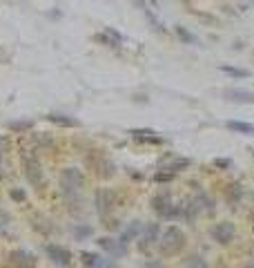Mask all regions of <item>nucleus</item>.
Listing matches in <instances>:
<instances>
[{"instance_id":"obj_4","label":"nucleus","mask_w":254,"mask_h":268,"mask_svg":"<svg viewBox=\"0 0 254 268\" xmlns=\"http://www.w3.org/2000/svg\"><path fill=\"white\" fill-rule=\"evenodd\" d=\"M22 170H25V176H27V181L32 184L34 188H40L42 186V166L40 161L36 159L34 154H27L22 159Z\"/></svg>"},{"instance_id":"obj_16","label":"nucleus","mask_w":254,"mask_h":268,"mask_svg":"<svg viewBox=\"0 0 254 268\" xmlns=\"http://www.w3.org/2000/svg\"><path fill=\"white\" fill-rule=\"evenodd\" d=\"M47 119L52 121V123H56V125H65V127H76L78 125V121H74L70 117H63V114H49Z\"/></svg>"},{"instance_id":"obj_15","label":"nucleus","mask_w":254,"mask_h":268,"mask_svg":"<svg viewBox=\"0 0 254 268\" xmlns=\"http://www.w3.org/2000/svg\"><path fill=\"white\" fill-rule=\"evenodd\" d=\"M227 127L234 130V132L247 134V137H252V134H254V125L252 123H245V121H227Z\"/></svg>"},{"instance_id":"obj_21","label":"nucleus","mask_w":254,"mask_h":268,"mask_svg":"<svg viewBox=\"0 0 254 268\" xmlns=\"http://www.w3.org/2000/svg\"><path fill=\"white\" fill-rule=\"evenodd\" d=\"M174 32H176L178 36H181V40H185V42H196V38H194V36H192V34L188 32V29H185V27H181V25H178V27H174Z\"/></svg>"},{"instance_id":"obj_14","label":"nucleus","mask_w":254,"mask_h":268,"mask_svg":"<svg viewBox=\"0 0 254 268\" xmlns=\"http://www.w3.org/2000/svg\"><path fill=\"white\" fill-rule=\"evenodd\" d=\"M80 259H83V266L85 268H105V261L98 257L96 253H80Z\"/></svg>"},{"instance_id":"obj_22","label":"nucleus","mask_w":254,"mask_h":268,"mask_svg":"<svg viewBox=\"0 0 254 268\" xmlns=\"http://www.w3.org/2000/svg\"><path fill=\"white\" fill-rule=\"evenodd\" d=\"M176 174H172V172H167V170H163V172H156L154 174V181H158V184H167V181H172Z\"/></svg>"},{"instance_id":"obj_18","label":"nucleus","mask_w":254,"mask_h":268,"mask_svg":"<svg viewBox=\"0 0 254 268\" xmlns=\"http://www.w3.org/2000/svg\"><path fill=\"white\" fill-rule=\"evenodd\" d=\"M241 194H243L241 186H239V184H232L230 188H227V192H225V199L230 201V204H237V201L241 199Z\"/></svg>"},{"instance_id":"obj_11","label":"nucleus","mask_w":254,"mask_h":268,"mask_svg":"<svg viewBox=\"0 0 254 268\" xmlns=\"http://www.w3.org/2000/svg\"><path fill=\"white\" fill-rule=\"evenodd\" d=\"M225 99L234 101V103H254V94L241 87H230V90H225Z\"/></svg>"},{"instance_id":"obj_24","label":"nucleus","mask_w":254,"mask_h":268,"mask_svg":"<svg viewBox=\"0 0 254 268\" xmlns=\"http://www.w3.org/2000/svg\"><path fill=\"white\" fill-rule=\"evenodd\" d=\"M9 197L14 199V201H18V204H20V201H25V192H22V190H18V188H14V190L9 192Z\"/></svg>"},{"instance_id":"obj_29","label":"nucleus","mask_w":254,"mask_h":268,"mask_svg":"<svg viewBox=\"0 0 254 268\" xmlns=\"http://www.w3.org/2000/svg\"><path fill=\"white\" fill-rule=\"evenodd\" d=\"M243 268H254V264H245V266H243Z\"/></svg>"},{"instance_id":"obj_10","label":"nucleus","mask_w":254,"mask_h":268,"mask_svg":"<svg viewBox=\"0 0 254 268\" xmlns=\"http://www.w3.org/2000/svg\"><path fill=\"white\" fill-rule=\"evenodd\" d=\"M129 134H132L138 143H152V145H160V143H163V137H158L156 132L147 130V127H143V130H132Z\"/></svg>"},{"instance_id":"obj_17","label":"nucleus","mask_w":254,"mask_h":268,"mask_svg":"<svg viewBox=\"0 0 254 268\" xmlns=\"http://www.w3.org/2000/svg\"><path fill=\"white\" fill-rule=\"evenodd\" d=\"M219 70L225 72V74H230V76H234V78L250 76V72H247V70H239V67H234V65H219Z\"/></svg>"},{"instance_id":"obj_12","label":"nucleus","mask_w":254,"mask_h":268,"mask_svg":"<svg viewBox=\"0 0 254 268\" xmlns=\"http://www.w3.org/2000/svg\"><path fill=\"white\" fill-rule=\"evenodd\" d=\"M156 239H158V224L145 226V235H143V239H141V251H147V246L156 243Z\"/></svg>"},{"instance_id":"obj_9","label":"nucleus","mask_w":254,"mask_h":268,"mask_svg":"<svg viewBox=\"0 0 254 268\" xmlns=\"http://www.w3.org/2000/svg\"><path fill=\"white\" fill-rule=\"evenodd\" d=\"M98 246L103 248V251H107L109 255H114V257H121V255L127 253V246L119 239H111V237H101L98 239Z\"/></svg>"},{"instance_id":"obj_2","label":"nucleus","mask_w":254,"mask_h":268,"mask_svg":"<svg viewBox=\"0 0 254 268\" xmlns=\"http://www.w3.org/2000/svg\"><path fill=\"white\" fill-rule=\"evenodd\" d=\"M152 208L160 219H178L183 215L181 206H174V201H172V197L167 192H160L152 199Z\"/></svg>"},{"instance_id":"obj_19","label":"nucleus","mask_w":254,"mask_h":268,"mask_svg":"<svg viewBox=\"0 0 254 268\" xmlns=\"http://www.w3.org/2000/svg\"><path fill=\"white\" fill-rule=\"evenodd\" d=\"M190 166V159H176V161H172L167 168H163V170H167V172H172V174H176L178 170H183V168H188Z\"/></svg>"},{"instance_id":"obj_20","label":"nucleus","mask_w":254,"mask_h":268,"mask_svg":"<svg viewBox=\"0 0 254 268\" xmlns=\"http://www.w3.org/2000/svg\"><path fill=\"white\" fill-rule=\"evenodd\" d=\"M94 40L103 42V45H107V47H119V42L111 38V36H107V34H96V36H94Z\"/></svg>"},{"instance_id":"obj_26","label":"nucleus","mask_w":254,"mask_h":268,"mask_svg":"<svg viewBox=\"0 0 254 268\" xmlns=\"http://www.w3.org/2000/svg\"><path fill=\"white\" fill-rule=\"evenodd\" d=\"M214 166L216 168H230L232 166V159H223V157H221V159H214Z\"/></svg>"},{"instance_id":"obj_13","label":"nucleus","mask_w":254,"mask_h":268,"mask_svg":"<svg viewBox=\"0 0 254 268\" xmlns=\"http://www.w3.org/2000/svg\"><path fill=\"white\" fill-rule=\"evenodd\" d=\"M141 230H143V226H141V221H132V224H129V226L125 228V230H123V235H121V239H119V241H123V243H125V246H127V243L132 241L134 237H138V233H141Z\"/></svg>"},{"instance_id":"obj_6","label":"nucleus","mask_w":254,"mask_h":268,"mask_svg":"<svg viewBox=\"0 0 254 268\" xmlns=\"http://www.w3.org/2000/svg\"><path fill=\"white\" fill-rule=\"evenodd\" d=\"M7 264L9 268H36V257L29 251H22V248H18V251H11L7 255Z\"/></svg>"},{"instance_id":"obj_3","label":"nucleus","mask_w":254,"mask_h":268,"mask_svg":"<svg viewBox=\"0 0 254 268\" xmlns=\"http://www.w3.org/2000/svg\"><path fill=\"white\" fill-rule=\"evenodd\" d=\"M210 235H212V239L216 243L227 246V243H232L234 237H237V226H234L232 221H219V224H214V226H212Z\"/></svg>"},{"instance_id":"obj_23","label":"nucleus","mask_w":254,"mask_h":268,"mask_svg":"<svg viewBox=\"0 0 254 268\" xmlns=\"http://www.w3.org/2000/svg\"><path fill=\"white\" fill-rule=\"evenodd\" d=\"M74 235H76L78 239H85V237L91 235V228H89V226H78L76 230H74Z\"/></svg>"},{"instance_id":"obj_7","label":"nucleus","mask_w":254,"mask_h":268,"mask_svg":"<svg viewBox=\"0 0 254 268\" xmlns=\"http://www.w3.org/2000/svg\"><path fill=\"white\" fill-rule=\"evenodd\" d=\"M94 204H96L98 215L105 217L111 208H114V204H116V194L111 192L109 188H101V190L96 192V197H94Z\"/></svg>"},{"instance_id":"obj_8","label":"nucleus","mask_w":254,"mask_h":268,"mask_svg":"<svg viewBox=\"0 0 254 268\" xmlns=\"http://www.w3.org/2000/svg\"><path fill=\"white\" fill-rule=\"evenodd\" d=\"M47 257L58 266H70L72 264V253L63 246H56V243H49L47 246Z\"/></svg>"},{"instance_id":"obj_28","label":"nucleus","mask_w":254,"mask_h":268,"mask_svg":"<svg viewBox=\"0 0 254 268\" xmlns=\"http://www.w3.org/2000/svg\"><path fill=\"white\" fill-rule=\"evenodd\" d=\"M11 127H14V130H27L29 123H11Z\"/></svg>"},{"instance_id":"obj_1","label":"nucleus","mask_w":254,"mask_h":268,"mask_svg":"<svg viewBox=\"0 0 254 268\" xmlns=\"http://www.w3.org/2000/svg\"><path fill=\"white\" fill-rule=\"evenodd\" d=\"M185 233L178 226H170L163 233V237H160L158 241V251L163 257H172V255H178L185 248Z\"/></svg>"},{"instance_id":"obj_27","label":"nucleus","mask_w":254,"mask_h":268,"mask_svg":"<svg viewBox=\"0 0 254 268\" xmlns=\"http://www.w3.org/2000/svg\"><path fill=\"white\" fill-rule=\"evenodd\" d=\"M145 268H165V266H163V261H160V259H150L145 264Z\"/></svg>"},{"instance_id":"obj_5","label":"nucleus","mask_w":254,"mask_h":268,"mask_svg":"<svg viewBox=\"0 0 254 268\" xmlns=\"http://www.w3.org/2000/svg\"><path fill=\"white\" fill-rule=\"evenodd\" d=\"M60 184H63L65 192H78L85 184V176L78 168H67L63 170V176H60Z\"/></svg>"},{"instance_id":"obj_25","label":"nucleus","mask_w":254,"mask_h":268,"mask_svg":"<svg viewBox=\"0 0 254 268\" xmlns=\"http://www.w3.org/2000/svg\"><path fill=\"white\" fill-rule=\"evenodd\" d=\"M105 34H107V36H111V38H114L116 42H119V45L123 42V36H121L119 32H114V29H111V27H105Z\"/></svg>"}]
</instances>
